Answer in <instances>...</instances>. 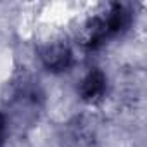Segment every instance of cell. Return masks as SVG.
Returning a JSON list of instances; mask_svg holds the SVG:
<instances>
[{
  "mask_svg": "<svg viewBox=\"0 0 147 147\" xmlns=\"http://www.w3.org/2000/svg\"><path fill=\"white\" fill-rule=\"evenodd\" d=\"M38 57L45 69L52 73H62L69 69L73 64V50L66 40L54 38L50 42H45L38 49Z\"/></svg>",
  "mask_w": 147,
  "mask_h": 147,
  "instance_id": "cell-1",
  "label": "cell"
},
{
  "mask_svg": "<svg viewBox=\"0 0 147 147\" xmlns=\"http://www.w3.org/2000/svg\"><path fill=\"white\" fill-rule=\"evenodd\" d=\"M5 133H7V119H5V116L0 113V145L4 144V140H5Z\"/></svg>",
  "mask_w": 147,
  "mask_h": 147,
  "instance_id": "cell-4",
  "label": "cell"
},
{
  "mask_svg": "<svg viewBox=\"0 0 147 147\" xmlns=\"http://www.w3.org/2000/svg\"><path fill=\"white\" fill-rule=\"evenodd\" d=\"M62 138L67 147H95V131L83 118L69 121L64 128Z\"/></svg>",
  "mask_w": 147,
  "mask_h": 147,
  "instance_id": "cell-3",
  "label": "cell"
},
{
  "mask_svg": "<svg viewBox=\"0 0 147 147\" xmlns=\"http://www.w3.org/2000/svg\"><path fill=\"white\" fill-rule=\"evenodd\" d=\"M106 90H107V78H106V73L100 71L99 67L90 69L78 85V95L87 104H95L102 100V97L106 95Z\"/></svg>",
  "mask_w": 147,
  "mask_h": 147,
  "instance_id": "cell-2",
  "label": "cell"
}]
</instances>
